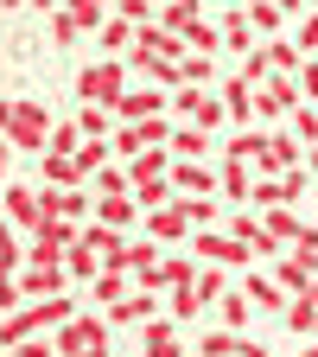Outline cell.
<instances>
[{
    "mask_svg": "<svg viewBox=\"0 0 318 357\" xmlns=\"http://www.w3.org/2000/svg\"><path fill=\"white\" fill-rule=\"evenodd\" d=\"M0 134H7L13 153H45L51 134H58V121H51V109L32 102V96H7V102H0Z\"/></svg>",
    "mask_w": 318,
    "mask_h": 357,
    "instance_id": "6da1fadb",
    "label": "cell"
},
{
    "mask_svg": "<svg viewBox=\"0 0 318 357\" xmlns=\"http://www.w3.org/2000/svg\"><path fill=\"white\" fill-rule=\"evenodd\" d=\"M64 319H77V300H70V294H51V300H32V306L7 312L0 338H7V344H19V338H38V332H58Z\"/></svg>",
    "mask_w": 318,
    "mask_h": 357,
    "instance_id": "7a4b0ae2",
    "label": "cell"
},
{
    "mask_svg": "<svg viewBox=\"0 0 318 357\" xmlns=\"http://www.w3.org/2000/svg\"><path fill=\"white\" fill-rule=\"evenodd\" d=\"M127 89H134V64H127V58H96V64L77 70V96H83V102H109V109H115Z\"/></svg>",
    "mask_w": 318,
    "mask_h": 357,
    "instance_id": "3957f363",
    "label": "cell"
},
{
    "mask_svg": "<svg viewBox=\"0 0 318 357\" xmlns=\"http://www.w3.org/2000/svg\"><path fill=\"white\" fill-rule=\"evenodd\" d=\"M51 338H58L64 357H109V312H77Z\"/></svg>",
    "mask_w": 318,
    "mask_h": 357,
    "instance_id": "277c9868",
    "label": "cell"
},
{
    "mask_svg": "<svg viewBox=\"0 0 318 357\" xmlns=\"http://www.w3.org/2000/svg\"><path fill=\"white\" fill-rule=\"evenodd\" d=\"M172 115H178V121H198V128H223V121H230V102H223V89L178 83V89H172Z\"/></svg>",
    "mask_w": 318,
    "mask_h": 357,
    "instance_id": "5b68a950",
    "label": "cell"
},
{
    "mask_svg": "<svg viewBox=\"0 0 318 357\" xmlns=\"http://www.w3.org/2000/svg\"><path fill=\"white\" fill-rule=\"evenodd\" d=\"M305 102V89H299V77H287V70H274L261 89H255V121H267V128H280L293 109Z\"/></svg>",
    "mask_w": 318,
    "mask_h": 357,
    "instance_id": "8992f818",
    "label": "cell"
},
{
    "mask_svg": "<svg viewBox=\"0 0 318 357\" xmlns=\"http://www.w3.org/2000/svg\"><path fill=\"white\" fill-rule=\"evenodd\" d=\"M299 166H305V141L293 134V121L267 128V153L255 160V172H299Z\"/></svg>",
    "mask_w": 318,
    "mask_h": 357,
    "instance_id": "52a82bcc",
    "label": "cell"
},
{
    "mask_svg": "<svg viewBox=\"0 0 318 357\" xmlns=\"http://www.w3.org/2000/svg\"><path fill=\"white\" fill-rule=\"evenodd\" d=\"M191 255L223 261V268H248V261H255V249H248L242 236H230V230H191Z\"/></svg>",
    "mask_w": 318,
    "mask_h": 357,
    "instance_id": "ba28073f",
    "label": "cell"
},
{
    "mask_svg": "<svg viewBox=\"0 0 318 357\" xmlns=\"http://www.w3.org/2000/svg\"><path fill=\"white\" fill-rule=\"evenodd\" d=\"M172 185H178V198H223V166L172 160Z\"/></svg>",
    "mask_w": 318,
    "mask_h": 357,
    "instance_id": "9c48e42d",
    "label": "cell"
},
{
    "mask_svg": "<svg viewBox=\"0 0 318 357\" xmlns=\"http://www.w3.org/2000/svg\"><path fill=\"white\" fill-rule=\"evenodd\" d=\"M115 115H121V121H147V115H172V89H159V83H134L127 96L115 102Z\"/></svg>",
    "mask_w": 318,
    "mask_h": 357,
    "instance_id": "30bf717a",
    "label": "cell"
},
{
    "mask_svg": "<svg viewBox=\"0 0 318 357\" xmlns=\"http://www.w3.org/2000/svg\"><path fill=\"white\" fill-rule=\"evenodd\" d=\"M198 268H204V255H166L159 268H147V275H141V287H153V294L191 287V281H198Z\"/></svg>",
    "mask_w": 318,
    "mask_h": 357,
    "instance_id": "8fae6325",
    "label": "cell"
},
{
    "mask_svg": "<svg viewBox=\"0 0 318 357\" xmlns=\"http://www.w3.org/2000/svg\"><path fill=\"white\" fill-rule=\"evenodd\" d=\"M141 357H185V326H178L172 312L166 319H147L141 326Z\"/></svg>",
    "mask_w": 318,
    "mask_h": 357,
    "instance_id": "7c38bea8",
    "label": "cell"
},
{
    "mask_svg": "<svg viewBox=\"0 0 318 357\" xmlns=\"http://www.w3.org/2000/svg\"><path fill=\"white\" fill-rule=\"evenodd\" d=\"M185 52H191V45L178 38L172 26L153 20V26H141V38H134V52H127V58H185Z\"/></svg>",
    "mask_w": 318,
    "mask_h": 357,
    "instance_id": "4fadbf2b",
    "label": "cell"
},
{
    "mask_svg": "<svg viewBox=\"0 0 318 357\" xmlns=\"http://www.w3.org/2000/svg\"><path fill=\"white\" fill-rule=\"evenodd\" d=\"M141 230H147V236H159V243L172 249V243H185V236H191V217H185V204L172 198V204L147 211V223H141Z\"/></svg>",
    "mask_w": 318,
    "mask_h": 357,
    "instance_id": "5bb4252c",
    "label": "cell"
},
{
    "mask_svg": "<svg viewBox=\"0 0 318 357\" xmlns=\"http://www.w3.org/2000/svg\"><path fill=\"white\" fill-rule=\"evenodd\" d=\"M159 300H166V294H153V287H134L121 306H102V312H109V326H147V319H159Z\"/></svg>",
    "mask_w": 318,
    "mask_h": 357,
    "instance_id": "9a60e30c",
    "label": "cell"
},
{
    "mask_svg": "<svg viewBox=\"0 0 318 357\" xmlns=\"http://www.w3.org/2000/svg\"><path fill=\"white\" fill-rule=\"evenodd\" d=\"M216 89H223V102H230V121H236V128H255V83H248L242 70H230Z\"/></svg>",
    "mask_w": 318,
    "mask_h": 357,
    "instance_id": "2e32d148",
    "label": "cell"
},
{
    "mask_svg": "<svg viewBox=\"0 0 318 357\" xmlns=\"http://www.w3.org/2000/svg\"><path fill=\"white\" fill-rule=\"evenodd\" d=\"M7 223H13V230H38V223H45V198L32 185H7Z\"/></svg>",
    "mask_w": 318,
    "mask_h": 357,
    "instance_id": "e0dca14e",
    "label": "cell"
},
{
    "mask_svg": "<svg viewBox=\"0 0 318 357\" xmlns=\"http://www.w3.org/2000/svg\"><path fill=\"white\" fill-rule=\"evenodd\" d=\"M134 287H141V275H127V268H102V275L89 281V300H96V306H121Z\"/></svg>",
    "mask_w": 318,
    "mask_h": 357,
    "instance_id": "ac0fdd59",
    "label": "cell"
},
{
    "mask_svg": "<svg viewBox=\"0 0 318 357\" xmlns=\"http://www.w3.org/2000/svg\"><path fill=\"white\" fill-rule=\"evenodd\" d=\"M198 351H210V357H267L255 338H242L236 326H216V332H204V344Z\"/></svg>",
    "mask_w": 318,
    "mask_h": 357,
    "instance_id": "d6986e66",
    "label": "cell"
},
{
    "mask_svg": "<svg viewBox=\"0 0 318 357\" xmlns=\"http://www.w3.org/2000/svg\"><path fill=\"white\" fill-rule=\"evenodd\" d=\"M216 26H223V52H255V45H261V32H255L248 7H230Z\"/></svg>",
    "mask_w": 318,
    "mask_h": 357,
    "instance_id": "ffe728a7",
    "label": "cell"
},
{
    "mask_svg": "<svg viewBox=\"0 0 318 357\" xmlns=\"http://www.w3.org/2000/svg\"><path fill=\"white\" fill-rule=\"evenodd\" d=\"M242 294H248V300H255L261 312H274V306L287 312V300H293V294H287V287H280L274 275H255V268H242Z\"/></svg>",
    "mask_w": 318,
    "mask_h": 357,
    "instance_id": "44dd1931",
    "label": "cell"
},
{
    "mask_svg": "<svg viewBox=\"0 0 318 357\" xmlns=\"http://www.w3.org/2000/svg\"><path fill=\"white\" fill-rule=\"evenodd\" d=\"M38 185H89L77 153H38Z\"/></svg>",
    "mask_w": 318,
    "mask_h": 357,
    "instance_id": "7402d4cb",
    "label": "cell"
},
{
    "mask_svg": "<svg viewBox=\"0 0 318 357\" xmlns=\"http://www.w3.org/2000/svg\"><path fill=\"white\" fill-rule=\"evenodd\" d=\"M204 153H216L210 128H198V121H178V128H172V160H204Z\"/></svg>",
    "mask_w": 318,
    "mask_h": 357,
    "instance_id": "603a6c76",
    "label": "cell"
},
{
    "mask_svg": "<svg viewBox=\"0 0 318 357\" xmlns=\"http://www.w3.org/2000/svg\"><path fill=\"white\" fill-rule=\"evenodd\" d=\"M255 178H261V172H255L248 160H223V198H230V204H248V198H255Z\"/></svg>",
    "mask_w": 318,
    "mask_h": 357,
    "instance_id": "cb8c5ba5",
    "label": "cell"
},
{
    "mask_svg": "<svg viewBox=\"0 0 318 357\" xmlns=\"http://www.w3.org/2000/svg\"><path fill=\"white\" fill-rule=\"evenodd\" d=\"M96 38H102V52H109V58H127V52H134V38H141V26H134V20H121V13H109Z\"/></svg>",
    "mask_w": 318,
    "mask_h": 357,
    "instance_id": "d4e9b609",
    "label": "cell"
},
{
    "mask_svg": "<svg viewBox=\"0 0 318 357\" xmlns=\"http://www.w3.org/2000/svg\"><path fill=\"white\" fill-rule=\"evenodd\" d=\"M89 192H96V198H121V192H134V166H127V160H109L96 178H89Z\"/></svg>",
    "mask_w": 318,
    "mask_h": 357,
    "instance_id": "484cf974",
    "label": "cell"
},
{
    "mask_svg": "<svg viewBox=\"0 0 318 357\" xmlns=\"http://www.w3.org/2000/svg\"><path fill=\"white\" fill-rule=\"evenodd\" d=\"M261 153H267V128H261V121H255V128H236L230 147H223V160H248V166H255Z\"/></svg>",
    "mask_w": 318,
    "mask_h": 357,
    "instance_id": "4316f807",
    "label": "cell"
},
{
    "mask_svg": "<svg viewBox=\"0 0 318 357\" xmlns=\"http://www.w3.org/2000/svg\"><path fill=\"white\" fill-rule=\"evenodd\" d=\"M287 332L293 338H318V300L312 294H293L287 300Z\"/></svg>",
    "mask_w": 318,
    "mask_h": 357,
    "instance_id": "83f0119b",
    "label": "cell"
},
{
    "mask_svg": "<svg viewBox=\"0 0 318 357\" xmlns=\"http://www.w3.org/2000/svg\"><path fill=\"white\" fill-rule=\"evenodd\" d=\"M198 20H204V0H166V7H159V26H172L178 38H185Z\"/></svg>",
    "mask_w": 318,
    "mask_h": 357,
    "instance_id": "f1b7e54d",
    "label": "cell"
},
{
    "mask_svg": "<svg viewBox=\"0 0 318 357\" xmlns=\"http://www.w3.org/2000/svg\"><path fill=\"white\" fill-rule=\"evenodd\" d=\"M166 312H172L178 326H191L198 312H204V294H198V281H191V287H172V294H166Z\"/></svg>",
    "mask_w": 318,
    "mask_h": 357,
    "instance_id": "f546056e",
    "label": "cell"
},
{
    "mask_svg": "<svg viewBox=\"0 0 318 357\" xmlns=\"http://www.w3.org/2000/svg\"><path fill=\"white\" fill-rule=\"evenodd\" d=\"M109 160H115V141H102V134H89V141L77 147V166H83V178H96Z\"/></svg>",
    "mask_w": 318,
    "mask_h": 357,
    "instance_id": "4dcf8cb0",
    "label": "cell"
},
{
    "mask_svg": "<svg viewBox=\"0 0 318 357\" xmlns=\"http://www.w3.org/2000/svg\"><path fill=\"white\" fill-rule=\"evenodd\" d=\"M242 7H248V20H255V32H261V38H280L287 13L274 7V0H242Z\"/></svg>",
    "mask_w": 318,
    "mask_h": 357,
    "instance_id": "1f68e13d",
    "label": "cell"
},
{
    "mask_svg": "<svg viewBox=\"0 0 318 357\" xmlns=\"http://www.w3.org/2000/svg\"><path fill=\"white\" fill-rule=\"evenodd\" d=\"M261 217H267V230H274V236H280L287 249H293V243L305 236V223L293 217V204H274V211H261Z\"/></svg>",
    "mask_w": 318,
    "mask_h": 357,
    "instance_id": "d6a6232c",
    "label": "cell"
},
{
    "mask_svg": "<svg viewBox=\"0 0 318 357\" xmlns=\"http://www.w3.org/2000/svg\"><path fill=\"white\" fill-rule=\"evenodd\" d=\"M230 287H236V281H230V268H223V261H204V268H198V294H204V306L223 300Z\"/></svg>",
    "mask_w": 318,
    "mask_h": 357,
    "instance_id": "836d02e7",
    "label": "cell"
},
{
    "mask_svg": "<svg viewBox=\"0 0 318 357\" xmlns=\"http://www.w3.org/2000/svg\"><path fill=\"white\" fill-rule=\"evenodd\" d=\"M134 198H141V211H159V204L178 198V185H172V172H166V178H141V185H134Z\"/></svg>",
    "mask_w": 318,
    "mask_h": 357,
    "instance_id": "e575fe53",
    "label": "cell"
},
{
    "mask_svg": "<svg viewBox=\"0 0 318 357\" xmlns=\"http://www.w3.org/2000/svg\"><path fill=\"white\" fill-rule=\"evenodd\" d=\"M109 141H115V160H127V166H134V160H141V153H147V134H141V128H134V121H121V128L109 134Z\"/></svg>",
    "mask_w": 318,
    "mask_h": 357,
    "instance_id": "d590c367",
    "label": "cell"
},
{
    "mask_svg": "<svg viewBox=\"0 0 318 357\" xmlns=\"http://www.w3.org/2000/svg\"><path fill=\"white\" fill-rule=\"evenodd\" d=\"M216 306H223V326H236V332H242V326H248V312H261V306H255V300H248V294H242V287H230V294H223V300H216Z\"/></svg>",
    "mask_w": 318,
    "mask_h": 357,
    "instance_id": "8d00e7d4",
    "label": "cell"
},
{
    "mask_svg": "<svg viewBox=\"0 0 318 357\" xmlns=\"http://www.w3.org/2000/svg\"><path fill=\"white\" fill-rule=\"evenodd\" d=\"M178 204H185L191 230H216V223H223V204H216V198H178Z\"/></svg>",
    "mask_w": 318,
    "mask_h": 357,
    "instance_id": "74e56055",
    "label": "cell"
},
{
    "mask_svg": "<svg viewBox=\"0 0 318 357\" xmlns=\"http://www.w3.org/2000/svg\"><path fill=\"white\" fill-rule=\"evenodd\" d=\"M267 58H274V70H287V77H299V64H305V52L293 38H267Z\"/></svg>",
    "mask_w": 318,
    "mask_h": 357,
    "instance_id": "f35d334b",
    "label": "cell"
},
{
    "mask_svg": "<svg viewBox=\"0 0 318 357\" xmlns=\"http://www.w3.org/2000/svg\"><path fill=\"white\" fill-rule=\"evenodd\" d=\"M185 45H191V52H210V58H216V52H223V26H210V20H198V26L185 32Z\"/></svg>",
    "mask_w": 318,
    "mask_h": 357,
    "instance_id": "ab89813d",
    "label": "cell"
},
{
    "mask_svg": "<svg viewBox=\"0 0 318 357\" xmlns=\"http://www.w3.org/2000/svg\"><path fill=\"white\" fill-rule=\"evenodd\" d=\"M64 7H70L89 32H102V20H109V7H115V0H64Z\"/></svg>",
    "mask_w": 318,
    "mask_h": 357,
    "instance_id": "60d3db41",
    "label": "cell"
},
{
    "mask_svg": "<svg viewBox=\"0 0 318 357\" xmlns=\"http://www.w3.org/2000/svg\"><path fill=\"white\" fill-rule=\"evenodd\" d=\"M7 357H64V351H58V338H51V332H38V338L7 344Z\"/></svg>",
    "mask_w": 318,
    "mask_h": 357,
    "instance_id": "b9f144b4",
    "label": "cell"
},
{
    "mask_svg": "<svg viewBox=\"0 0 318 357\" xmlns=\"http://www.w3.org/2000/svg\"><path fill=\"white\" fill-rule=\"evenodd\" d=\"M83 32H89V26H83V20H77L70 7H58V13H51V38H58V45H77Z\"/></svg>",
    "mask_w": 318,
    "mask_h": 357,
    "instance_id": "7bdbcfd3",
    "label": "cell"
},
{
    "mask_svg": "<svg viewBox=\"0 0 318 357\" xmlns=\"http://www.w3.org/2000/svg\"><path fill=\"white\" fill-rule=\"evenodd\" d=\"M185 83H204V89H210V83H216V58H210V52H185Z\"/></svg>",
    "mask_w": 318,
    "mask_h": 357,
    "instance_id": "ee69618b",
    "label": "cell"
},
{
    "mask_svg": "<svg viewBox=\"0 0 318 357\" xmlns=\"http://www.w3.org/2000/svg\"><path fill=\"white\" fill-rule=\"evenodd\" d=\"M89 141V134H83V121H58V134H51V147H45V153H77Z\"/></svg>",
    "mask_w": 318,
    "mask_h": 357,
    "instance_id": "f6af8a7d",
    "label": "cell"
},
{
    "mask_svg": "<svg viewBox=\"0 0 318 357\" xmlns=\"http://www.w3.org/2000/svg\"><path fill=\"white\" fill-rule=\"evenodd\" d=\"M287 121H293V134H299L305 147H318V109H312V102H299V109H293Z\"/></svg>",
    "mask_w": 318,
    "mask_h": 357,
    "instance_id": "bcb514c9",
    "label": "cell"
},
{
    "mask_svg": "<svg viewBox=\"0 0 318 357\" xmlns=\"http://www.w3.org/2000/svg\"><path fill=\"white\" fill-rule=\"evenodd\" d=\"M115 13L134 20V26H153V20H159V0H115Z\"/></svg>",
    "mask_w": 318,
    "mask_h": 357,
    "instance_id": "7dc6e473",
    "label": "cell"
},
{
    "mask_svg": "<svg viewBox=\"0 0 318 357\" xmlns=\"http://www.w3.org/2000/svg\"><path fill=\"white\" fill-rule=\"evenodd\" d=\"M293 45H299V52H318V7H312V13L293 26Z\"/></svg>",
    "mask_w": 318,
    "mask_h": 357,
    "instance_id": "c3c4849f",
    "label": "cell"
},
{
    "mask_svg": "<svg viewBox=\"0 0 318 357\" xmlns=\"http://www.w3.org/2000/svg\"><path fill=\"white\" fill-rule=\"evenodd\" d=\"M299 89H305V102H318V64H312V58L299 64Z\"/></svg>",
    "mask_w": 318,
    "mask_h": 357,
    "instance_id": "681fc988",
    "label": "cell"
},
{
    "mask_svg": "<svg viewBox=\"0 0 318 357\" xmlns=\"http://www.w3.org/2000/svg\"><path fill=\"white\" fill-rule=\"evenodd\" d=\"M274 7H280L287 20H305V13H312V0H274Z\"/></svg>",
    "mask_w": 318,
    "mask_h": 357,
    "instance_id": "f907efd6",
    "label": "cell"
},
{
    "mask_svg": "<svg viewBox=\"0 0 318 357\" xmlns=\"http://www.w3.org/2000/svg\"><path fill=\"white\" fill-rule=\"evenodd\" d=\"M305 172H318V147H305Z\"/></svg>",
    "mask_w": 318,
    "mask_h": 357,
    "instance_id": "816d5d0a",
    "label": "cell"
},
{
    "mask_svg": "<svg viewBox=\"0 0 318 357\" xmlns=\"http://www.w3.org/2000/svg\"><path fill=\"white\" fill-rule=\"evenodd\" d=\"M299 357H318V338H312V344H305V351H299Z\"/></svg>",
    "mask_w": 318,
    "mask_h": 357,
    "instance_id": "f5cc1de1",
    "label": "cell"
},
{
    "mask_svg": "<svg viewBox=\"0 0 318 357\" xmlns=\"http://www.w3.org/2000/svg\"><path fill=\"white\" fill-rule=\"evenodd\" d=\"M7 7H32V0H7Z\"/></svg>",
    "mask_w": 318,
    "mask_h": 357,
    "instance_id": "db71d44e",
    "label": "cell"
},
{
    "mask_svg": "<svg viewBox=\"0 0 318 357\" xmlns=\"http://www.w3.org/2000/svg\"><path fill=\"white\" fill-rule=\"evenodd\" d=\"M230 7H242V0H230Z\"/></svg>",
    "mask_w": 318,
    "mask_h": 357,
    "instance_id": "11a10c76",
    "label": "cell"
},
{
    "mask_svg": "<svg viewBox=\"0 0 318 357\" xmlns=\"http://www.w3.org/2000/svg\"><path fill=\"white\" fill-rule=\"evenodd\" d=\"M198 357H210V351H198Z\"/></svg>",
    "mask_w": 318,
    "mask_h": 357,
    "instance_id": "9f6ffc18",
    "label": "cell"
},
{
    "mask_svg": "<svg viewBox=\"0 0 318 357\" xmlns=\"http://www.w3.org/2000/svg\"><path fill=\"white\" fill-rule=\"evenodd\" d=\"M159 7H166V0H159Z\"/></svg>",
    "mask_w": 318,
    "mask_h": 357,
    "instance_id": "6f0895ef",
    "label": "cell"
},
{
    "mask_svg": "<svg viewBox=\"0 0 318 357\" xmlns=\"http://www.w3.org/2000/svg\"><path fill=\"white\" fill-rule=\"evenodd\" d=\"M312 7H318V0H312Z\"/></svg>",
    "mask_w": 318,
    "mask_h": 357,
    "instance_id": "680465c9",
    "label": "cell"
}]
</instances>
